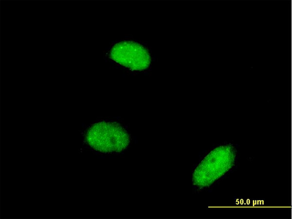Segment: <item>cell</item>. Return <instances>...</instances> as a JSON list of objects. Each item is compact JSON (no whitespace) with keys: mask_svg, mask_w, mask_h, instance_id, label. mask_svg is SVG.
Listing matches in <instances>:
<instances>
[{"mask_svg":"<svg viewBox=\"0 0 292 219\" xmlns=\"http://www.w3.org/2000/svg\"><path fill=\"white\" fill-rule=\"evenodd\" d=\"M88 144L93 149L103 153L119 152L130 143V136L117 122L102 121L92 125L86 135Z\"/></svg>","mask_w":292,"mask_h":219,"instance_id":"cell-1","label":"cell"},{"mask_svg":"<svg viewBox=\"0 0 292 219\" xmlns=\"http://www.w3.org/2000/svg\"><path fill=\"white\" fill-rule=\"evenodd\" d=\"M110 56L119 65L136 71L147 69L151 61L148 49L132 40H124L114 44L110 51Z\"/></svg>","mask_w":292,"mask_h":219,"instance_id":"cell-2","label":"cell"}]
</instances>
